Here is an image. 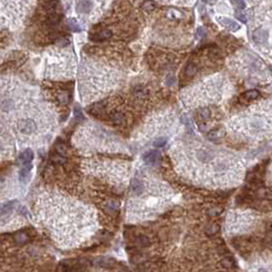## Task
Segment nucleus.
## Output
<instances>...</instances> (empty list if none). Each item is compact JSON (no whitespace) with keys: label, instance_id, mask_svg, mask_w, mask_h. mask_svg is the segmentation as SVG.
<instances>
[{"label":"nucleus","instance_id":"1","mask_svg":"<svg viewBox=\"0 0 272 272\" xmlns=\"http://www.w3.org/2000/svg\"><path fill=\"white\" fill-rule=\"evenodd\" d=\"M56 126L55 107L38 89L15 77H2L1 132L30 149L48 144Z\"/></svg>","mask_w":272,"mask_h":272},{"label":"nucleus","instance_id":"2","mask_svg":"<svg viewBox=\"0 0 272 272\" xmlns=\"http://www.w3.org/2000/svg\"><path fill=\"white\" fill-rule=\"evenodd\" d=\"M169 156L176 172L194 184L227 187L237 183L242 176L241 163L233 153L198 138L176 140Z\"/></svg>","mask_w":272,"mask_h":272},{"label":"nucleus","instance_id":"3","mask_svg":"<svg viewBox=\"0 0 272 272\" xmlns=\"http://www.w3.org/2000/svg\"><path fill=\"white\" fill-rule=\"evenodd\" d=\"M36 217L63 245H75L93 233L95 212L85 204L58 190L39 194L35 205Z\"/></svg>","mask_w":272,"mask_h":272},{"label":"nucleus","instance_id":"4","mask_svg":"<svg viewBox=\"0 0 272 272\" xmlns=\"http://www.w3.org/2000/svg\"><path fill=\"white\" fill-rule=\"evenodd\" d=\"M172 189L164 181L152 176H136L130 184L127 204L129 220H145L166 209L173 199Z\"/></svg>","mask_w":272,"mask_h":272},{"label":"nucleus","instance_id":"5","mask_svg":"<svg viewBox=\"0 0 272 272\" xmlns=\"http://www.w3.org/2000/svg\"><path fill=\"white\" fill-rule=\"evenodd\" d=\"M79 92L84 104L105 98L122 83L121 71L102 60L85 59L79 68Z\"/></svg>","mask_w":272,"mask_h":272},{"label":"nucleus","instance_id":"6","mask_svg":"<svg viewBox=\"0 0 272 272\" xmlns=\"http://www.w3.org/2000/svg\"><path fill=\"white\" fill-rule=\"evenodd\" d=\"M180 131L181 124L176 114L164 109L147 117L136 133L135 140L142 147L162 148L173 137H179Z\"/></svg>","mask_w":272,"mask_h":272},{"label":"nucleus","instance_id":"7","mask_svg":"<svg viewBox=\"0 0 272 272\" xmlns=\"http://www.w3.org/2000/svg\"><path fill=\"white\" fill-rule=\"evenodd\" d=\"M73 144L82 153L121 152L125 148L123 141L99 123L88 121L81 125L73 136Z\"/></svg>","mask_w":272,"mask_h":272},{"label":"nucleus","instance_id":"8","mask_svg":"<svg viewBox=\"0 0 272 272\" xmlns=\"http://www.w3.org/2000/svg\"><path fill=\"white\" fill-rule=\"evenodd\" d=\"M228 129L240 138H257L272 132V102L234 117Z\"/></svg>","mask_w":272,"mask_h":272},{"label":"nucleus","instance_id":"9","mask_svg":"<svg viewBox=\"0 0 272 272\" xmlns=\"http://www.w3.org/2000/svg\"><path fill=\"white\" fill-rule=\"evenodd\" d=\"M229 89L227 79L221 75L212 76L181 91L180 99L189 109H196L213 103H219Z\"/></svg>","mask_w":272,"mask_h":272},{"label":"nucleus","instance_id":"10","mask_svg":"<svg viewBox=\"0 0 272 272\" xmlns=\"http://www.w3.org/2000/svg\"><path fill=\"white\" fill-rule=\"evenodd\" d=\"M82 169L91 176L99 177L106 183L124 186L129 177V165L126 162L107 159H88L84 160Z\"/></svg>","mask_w":272,"mask_h":272},{"label":"nucleus","instance_id":"11","mask_svg":"<svg viewBox=\"0 0 272 272\" xmlns=\"http://www.w3.org/2000/svg\"><path fill=\"white\" fill-rule=\"evenodd\" d=\"M45 76L50 80H68L76 75V60L67 49H53L45 53Z\"/></svg>","mask_w":272,"mask_h":272},{"label":"nucleus","instance_id":"12","mask_svg":"<svg viewBox=\"0 0 272 272\" xmlns=\"http://www.w3.org/2000/svg\"><path fill=\"white\" fill-rule=\"evenodd\" d=\"M32 1H1L2 25L8 28H17L24 20Z\"/></svg>","mask_w":272,"mask_h":272},{"label":"nucleus","instance_id":"13","mask_svg":"<svg viewBox=\"0 0 272 272\" xmlns=\"http://www.w3.org/2000/svg\"><path fill=\"white\" fill-rule=\"evenodd\" d=\"M239 70L245 74H255L262 70V65L256 56L247 53L240 59Z\"/></svg>","mask_w":272,"mask_h":272},{"label":"nucleus","instance_id":"14","mask_svg":"<svg viewBox=\"0 0 272 272\" xmlns=\"http://www.w3.org/2000/svg\"><path fill=\"white\" fill-rule=\"evenodd\" d=\"M270 38V32L264 27H259L254 28L252 31V40L255 45H267L268 40Z\"/></svg>","mask_w":272,"mask_h":272},{"label":"nucleus","instance_id":"15","mask_svg":"<svg viewBox=\"0 0 272 272\" xmlns=\"http://www.w3.org/2000/svg\"><path fill=\"white\" fill-rule=\"evenodd\" d=\"M94 7H95V2L93 1H79L77 2V13L80 16H87V17H92L94 13Z\"/></svg>","mask_w":272,"mask_h":272},{"label":"nucleus","instance_id":"16","mask_svg":"<svg viewBox=\"0 0 272 272\" xmlns=\"http://www.w3.org/2000/svg\"><path fill=\"white\" fill-rule=\"evenodd\" d=\"M158 157H159L158 151H156L154 149H150L147 151L146 153H144L143 160L147 165L153 166V165H155L157 163V161H158Z\"/></svg>","mask_w":272,"mask_h":272},{"label":"nucleus","instance_id":"17","mask_svg":"<svg viewBox=\"0 0 272 272\" xmlns=\"http://www.w3.org/2000/svg\"><path fill=\"white\" fill-rule=\"evenodd\" d=\"M217 19H218V21H219L221 24L224 26V27H226L227 29H229V30H232V31H237V30H239L241 28V26L238 24L236 21H234V20H232L230 18L217 17Z\"/></svg>","mask_w":272,"mask_h":272},{"label":"nucleus","instance_id":"18","mask_svg":"<svg viewBox=\"0 0 272 272\" xmlns=\"http://www.w3.org/2000/svg\"><path fill=\"white\" fill-rule=\"evenodd\" d=\"M32 159H33V152L31 149H25L19 156V161L22 164H24V165L25 164H29V162H31Z\"/></svg>","mask_w":272,"mask_h":272},{"label":"nucleus","instance_id":"19","mask_svg":"<svg viewBox=\"0 0 272 272\" xmlns=\"http://www.w3.org/2000/svg\"><path fill=\"white\" fill-rule=\"evenodd\" d=\"M32 169V165L31 164H25V165H23L21 167V169H20V172H19V179L20 180H25V179H27L28 174L30 172V170H31Z\"/></svg>","mask_w":272,"mask_h":272},{"label":"nucleus","instance_id":"20","mask_svg":"<svg viewBox=\"0 0 272 272\" xmlns=\"http://www.w3.org/2000/svg\"><path fill=\"white\" fill-rule=\"evenodd\" d=\"M14 240L17 244H24L25 242H27L28 238L24 233H21V232H18L14 235Z\"/></svg>","mask_w":272,"mask_h":272},{"label":"nucleus","instance_id":"21","mask_svg":"<svg viewBox=\"0 0 272 272\" xmlns=\"http://www.w3.org/2000/svg\"><path fill=\"white\" fill-rule=\"evenodd\" d=\"M221 264L225 268H232L235 266V261L231 257H224L221 261Z\"/></svg>","mask_w":272,"mask_h":272},{"label":"nucleus","instance_id":"22","mask_svg":"<svg viewBox=\"0 0 272 272\" xmlns=\"http://www.w3.org/2000/svg\"><path fill=\"white\" fill-rule=\"evenodd\" d=\"M136 243L140 247H148L149 244H150V242H149L148 238H147V237H145V236H139L138 238H137Z\"/></svg>","mask_w":272,"mask_h":272},{"label":"nucleus","instance_id":"23","mask_svg":"<svg viewBox=\"0 0 272 272\" xmlns=\"http://www.w3.org/2000/svg\"><path fill=\"white\" fill-rule=\"evenodd\" d=\"M68 25H69L70 29H72L73 31H76V32L81 31L80 24L78 23V21L75 20V19H69L68 20Z\"/></svg>","mask_w":272,"mask_h":272},{"label":"nucleus","instance_id":"24","mask_svg":"<svg viewBox=\"0 0 272 272\" xmlns=\"http://www.w3.org/2000/svg\"><path fill=\"white\" fill-rule=\"evenodd\" d=\"M14 203H15V201H10V203L6 204L5 206L2 207V209H1V215H2V216L11 213V211L13 210V206H14Z\"/></svg>","mask_w":272,"mask_h":272},{"label":"nucleus","instance_id":"25","mask_svg":"<svg viewBox=\"0 0 272 272\" xmlns=\"http://www.w3.org/2000/svg\"><path fill=\"white\" fill-rule=\"evenodd\" d=\"M244 96L247 100H255L259 96V92H258L257 90H249L245 93Z\"/></svg>","mask_w":272,"mask_h":272},{"label":"nucleus","instance_id":"26","mask_svg":"<svg viewBox=\"0 0 272 272\" xmlns=\"http://www.w3.org/2000/svg\"><path fill=\"white\" fill-rule=\"evenodd\" d=\"M112 262H114L112 259H109V258H103V259H100L99 265H100V266H102V267L109 268V267H112L114 265V263H112Z\"/></svg>","mask_w":272,"mask_h":272},{"label":"nucleus","instance_id":"27","mask_svg":"<svg viewBox=\"0 0 272 272\" xmlns=\"http://www.w3.org/2000/svg\"><path fill=\"white\" fill-rule=\"evenodd\" d=\"M196 73H197V67L194 66V63H190V65L187 66V69H186V75L189 76V77H191V76H194Z\"/></svg>","mask_w":272,"mask_h":272},{"label":"nucleus","instance_id":"28","mask_svg":"<svg viewBox=\"0 0 272 272\" xmlns=\"http://www.w3.org/2000/svg\"><path fill=\"white\" fill-rule=\"evenodd\" d=\"M219 230H220V226H219V225L214 224V225H212L210 228H208L207 234L208 235H214L215 233H217V232L219 231Z\"/></svg>","mask_w":272,"mask_h":272},{"label":"nucleus","instance_id":"29","mask_svg":"<svg viewBox=\"0 0 272 272\" xmlns=\"http://www.w3.org/2000/svg\"><path fill=\"white\" fill-rule=\"evenodd\" d=\"M110 35H111V31L110 30H108V29H105V30H103V31H101L99 34H98V36L100 38H110Z\"/></svg>","mask_w":272,"mask_h":272},{"label":"nucleus","instance_id":"30","mask_svg":"<svg viewBox=\"0 0 272 272\" xmlns=\"http://www.w3.org/2000/svg\"><path fill=\"white\" fill-rule=\"evenodd\" d=\"M232 3H235V4H237V7L238 8H240V9H243V8H245V4H246V3H245L244 1H232Z\"/></svg>","mask_w":272,"mask_h":272},{"label":"nucleus","instance_id":"31","mask_svg":"<svg viewBox=\"0 0 272 272\" xmlns=\"http://www.w3.org/2000/svg\"><path fill=\"white\" fill-rule=\"evenodd\" d=\"M236 17L238 18V19H240L241 21H243V22H246L247 21V19H246V17H245L244 15H242V13H239V14H236Z\"/></svg>","mask_w":272,"mask_h":272},{"label":"nucleus","instance_id":"32","mask_svg":"<svg viewBox=\"0 0 272 272\" xmlns=\"http://www.w3.org/2000/svg\"><path fill=\"white\" fill-rule=\"evenodd\" d=\"M267 229H268V231L272 232V223H269L267 225Z\"/></svg>","mask_w":272,"mask_h":272},{"label":"nucleus","instance_id":"33","mask_svg":"<svg viewBox=\"0 0 272 272\" xmlns=\"http://www.w3.org/2000/svg\"><path fill=\"white\" fill-rule=\"evenodd\" d=\"M270 70H271V71H272V67H271V68H270Z\"/></svg>","mask_w":272,"mask_h":272}]
</instances>
